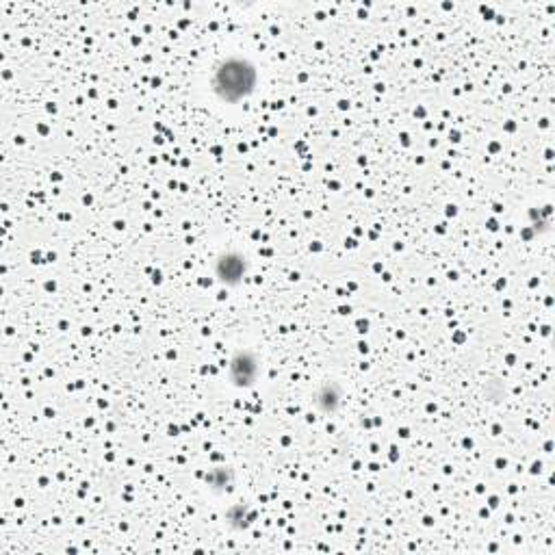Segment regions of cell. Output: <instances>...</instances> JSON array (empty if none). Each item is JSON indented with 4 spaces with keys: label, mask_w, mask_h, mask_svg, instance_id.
Wrapping results in <instances>:
<instances>
[{
    "label": "cell",
    "mask_w": 555,
    "mask_h": 555,
    "mask_svg": "<svg viewBox=\"0 0 555 555\" xmlns=\"http://www.w3.org/2000/svg\"><path fill=\"white\" fill-rule=\"evenodd\" d=\"M254 85V68L239 59L228 61L226 66L217 72L215 79V92L224 100H241L252 92Z\"/></svg>",
    "instance_id": "obj_1"
}]
</instances>
